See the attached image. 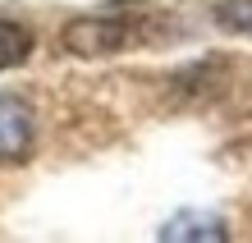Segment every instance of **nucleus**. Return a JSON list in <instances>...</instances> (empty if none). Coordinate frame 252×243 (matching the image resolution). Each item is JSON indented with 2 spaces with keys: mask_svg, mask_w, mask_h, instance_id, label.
Wrapping results in <instances>:
<instances>
[{
  "mask_svg": "<svg viewBox=\"0 0 252 243\" xmlns=\"http://www.w3.org/2000/svg\"><path fill=\"white\" fill-rule=\"evenodd\" d=\"M64 51L69 55H83V60H96V55H115L133 41V28L115 14H83V19H69L64 23Z\"/></svg>",
  "mask_w": 252,
  "mask_h": 243,
  "instance_id": "f257e3e1",
  "label": "nucleus"
},
{
  "mask_svg": "<svg viewBox=\"0 0 252 243\" xmlns=\"http://www.w3.org/2000/svg\"><path fill=\"white\" fill-rule=\"evenodd\" d=\"M37 142V110L19 92H0V165H19L32 156Z\"/></svg>",
  "mask_w": 252,
  "mask_h": 243,
  "instance_id": "f03ea898",
  "label": "nucleus"
},
{
  "mask_svg": "<svg viewBox=\"0 0 252 243\" xmlns=\"http://www.w3.org/2000/svg\"><path fill=\"white\" fill-rule=\"evenodd\" d=\"M160 239L165 243H179V239H211V243H220V239H229V230H225L220 216H211V211H179L174 220H165Z\"/></svg>",
  "mask_w": 252,
  "mask_h": 243,
  "instance_id": "7ed1b4c3",
  "label": "nucleus"
},
{
  "mask_svg": "<svg viewBox=\"0 0 252 243\" xmlns=\"http://www.w3.org/2000/svg\"><path fill=\"white\" fill-rule=\"evenodd\" d=\"M28 55H32V33L23 23H14V19H0V73L19 69Z\"/></svg>",
  "mask_w": 252,
  "mask_h": 243,
  "instance_id": "20e7f679",
  "label": "nucleus"
},
{
  "mask_svg": "<svg viewBox=\"0 0 252 243\" xmlns=\"http://www.w3.org/2000/svg\"><path fill=\"white\" fill-rule=\"evenodd\" d=\"M216 23L229 28V33H252V0H220Z\"/></svg>",
  "mask_w": 252,
  "mask_h": 243,
  "instance_id": "39448f33",
  "label": "nucleus"
}]
</instances>
